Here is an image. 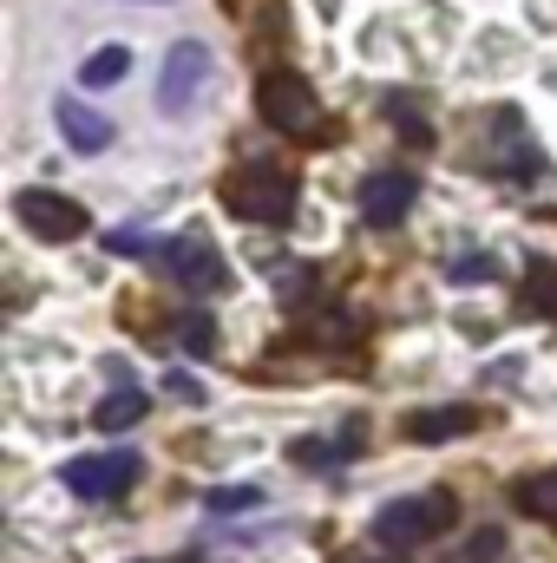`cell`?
I'll use <instances>...</instances> for the list:
<instances>
[{
  "label": "cell",
  "mask_w": 557,
  "mask_h": 563,
  "mask_svg": "<svg viewBox=\"0 0 557 563\" xmlns=\"http://www.w3.org/2000/svg\"><path fill=\"white\" fill-rule=\"evenodd\" d=\"M223 210L243 217V223L276 230V223L295 217V177H288L282 164H237V170L223 177Z\"/></svg>",
  "instance_id": "obj_1"
},
{
  "label": "cell",
  "mask_w": 557,
  "mask_h": 563,
  "mask_svg": "<svg viewBox=\"0 0 557 563\" xmlns=\"http://www.w3.org/2000/svg\"><path fill=\"white\" fill-rule=\"evenodd\" d=\"M256 112H263V125H276L288 139H315V132H321V99H315V86H308L302 73H288V66H270V73L256 79Z\"/></svg>",
  "instance_id": "obj_2"
},
{
  "label": "cell",
  "mask_w": 557,
  "mask_h": 563,
  "mask_svg": "<svg viewBox=\"0 0 557 563\" xmlns=\"http://www.w3.org/2000/svg\"><path fill=\"white\" fill-rule=\"evenodd\" d=\"M210 86H217L210 46H204V40H177V46L164 53V73H157V112L184 119V112H197V106L210 99Z\"/></svg>",
  "instance_id": "obj_3"
},
{
  "label": "cell",
  "mask_w": 557,
  "mask_h": 563,
  "mask_svg": "<svg viewBox=\"0 0 557 563\" xmlns=\"http://www.w3.org/2000/svg\"><path fill=\"white\" fill-rule=\"evenodd\" d=\"M452 518H459V498H452V492H419V498H394V505H381L374 538L394 544V551H414V544H426V538H439Z\"/></svg>",
  "instance_id": "obj_4"
},
{
  "label": "cell",
  "mask_w": 557,
  "mask_h": 563,
  "mask_svg": "<svg viewBox=\"0 0 557 563\" xmlns=\"http://www.w3.org/2000/svg\"><path fill=\"white\" fill-rule=\"evenodd\" d=\"M66 492L86 498V505H106V498H125L132 485L144 478L139 452H86V459H66Z\"/></svg>",
  "instance_id": "obj_5"
},
{
  "label": "cell",
  "mask_w": 557,
  "mask_h": 563,
  "mask_svg": "<svg viewBox=\"0 0 557 563\" xmlns=\"http://www.w3.org/2000/svg\"><path fill=\"white\" fill-rule=\"evenodd\" d=\"M157 263H164V276L177 282V288H190V295H217V288L230 282V263H223V250H217L210 236H197V230L171 236V243L157 250Z\"/></svg>",
  "instance_id": "obj_6"
},
{
  "label": "cell",
  "mask_w": 557,
  "mask_h": 563,
  "mask_svg": "<svg viewBox=\"0 0 557 563\" xmlns=\"http://www.w3.org/2000/svg\"><path fill=\"white\" fill-rule=\"evenodd\" d=\"M13 217H20V230H33L40 243H73V236L92 230L86 210H79L73 197H59V190H20V197H13Z\"/></svg>",
  "instance_id": "obj_7"
},
{
  "label": "cell",
  "mask_w": 557,
  "mask_h": 563,
  "mask_svg": "<svg viewBox=\"0 0 557 563\" xmlns=\"http://www.w3.org/2000/svg\"><path fill=\"white\" fill-rule=\"evenodd\" d=\"M414 197H419L414 170H374V177L361 184V223H368V230H394V223L414 210Z\"/></svg>",
  "instance_id": "obj_8"
},
{
  "label": "cell",
  "mask_w": 557,
  "mask_h": 563,
  "mask_svg": "<svg viewBox=\"0 0 557 563\" xmlns=\"http://www.w3.org/2000/svg\"><path fill=\"white\" fill-rule=\"evenodd\" d=\"M485 164H492V177H505V184H525V170H538V144L518 125V112H499V119H492V132H485Z\"/></svg>",
  "instance_id": "obj_9"
},
{
  "label": "cell",
  "mask_w": 557,
  "mask_h": 563,
  "mask_svg": "<svg viewBox=\"0 0 557 563\" xmlns=\"http://www.w3.org/2000/svg\"><path fill=\"white\" fill-rule=\"evenodd\" d=\"M53 119H59V132H66V144H73L79 157H99V151L112 144V119H106V112H92L86 99H59V106H53Z\"/></svg>",
  "instance_id": "obj_10"
},
{
  "label": "cell",
  "mask_w": 557,
  "mask_h": 563,
  "mask_svg": "<svg viewBox=\"0 0 557 563\" xmlns=\"http://www.w3.org/2000/svg\"><path fill=\"white\" fill-rule=\"evenodd\" d=\"M466 432H479V407H419V413H407V439H419V445H446V439H466Z\"/></svg>",
  "instance_id": "obj_11"
},
{
  "label": "cell",
  "mask_w": 557,
  "mask_h": 563,
  "mask_svg": "<svg viewBox=\"0 0 557 563\" xmlns=\"http://www.w3.org/2000/svg\"><path fill=\"white\" fill-rule=\"evenodd\" d=\"M144 413H151V394H139V387H112V394L92 407V426H99V432H125V426H139Z\"/></svg>",
  "instance_id": "obj_12"
},
{
  "label": "cell",
  "mask_w": 557,
  "mask_h": 563,
  "mask_svg": "<svg viewBox=\"0 0 557 563\" xmlns=\"http://www.w3.org/2000/svg\"><path fill=\"white\" fill-rule=\"evenodd\" d=\"M354 452H361L354 432H341V439H295V445H288V459L308 465V472H321V465H348Z\"/></svg>",
  "instance_id": "obj_13"
},
{
  "label": "cell",
  "mask_w": 557,
  "mask_h": 563,
  "mask_svg": "<svg viewBox=\"0 0 557 563\" xmlns=\"http://www.w3.org/2000/svg\"><path fill=\"white\" fill-rule=\"evenodd\" d=\"M125 73H132V53H125V46H99V53H86L79 86H86V92H106V86H119Z\"/></svg>",
  "instance_id": "obj_14"
},
{
  "label": "cell",
  "mask_w": 557,
  "mask_h": 563,
  "mask_svg": "<svg viewBox=\"0 0 557 563\" xmlns=\"http://www.w3.org/2000/svg\"><path fill=\"white\" fill-rule=\"evenodd\" d=\"M518 511L525 518H545V525H557V472H538V478H518Z\"/></svg>",
  "instance_id": "obj_15"
},
{
  "label": "cell",
  "mask_w": 557,
  "mask_h": 563,
  "mask_svg": "<svg viewBox=\"0 0 557 563\" xmlns=\"http://www.w3.org/2000/svg\"><path fill=\"white\" fill-rule=\"evenodd\" d=\"M276 301L295 314V308H308V301H321V276L315 269H302V263H288L276 276Z\"/></svg>",
  "instance_id": "obj_16"
},
{
  "label": "cell",
  "mask_w": 557,
  "mask_h": 563,
  "mask_svg": "<svg viewBox=\"0 0 557 563\" xmlns=\"http://www.w3.org/2000/svg\"><path fill=\"white\" fill-rule=\"evenodd\" d=\"M204 505H210L217 518H237V511H263L270 492H263V485H217V492H204Z\"/></svg>",
  "instance_id": "obj_17"
},
{
  "label": "cell",
  "mask_w": 557,
  "mask_h": 563,
  "mask_svg": "<svg viewBox=\"0 0 557 563\" xmlns=\"http://www.w3.org/2000/svg\"><path fill=\"white\" fill-rule=\"evenodd\" d=\"M177 347H184L190 361H210V354H217V321H210V314H184V321H177Z\"/></svg>",
  "instance_id": "obj_18"
},
{
  "label": "cell",
  "mask_w": 557,
  "mask_h": 563,
  "mask_svg": "<svg viewBox=\"0 0 557 563\" xmlns=\"http://www.w3.org/2000/svg\"><path fill=\"white\" fill-rule=\"evenodd\" d=\"M518 301H525L532 314H557V269H551V263H538V269H532V282H525V295H518Z\"/></svg>",
  "instance_id": "obj_19"
},
{
  "label": "cell",
  "mask_w": 557,
  "mask_h": 563,
  "mask_svg": "<svg viewBox=\"0 0 557 563\" xmlns=\"http://www.w3.org/2000/svg\"><path fill=\"white\" fill-rule=\"evenodd\" d=\"M106 250H112V256H151V250H157V236L139 230V223H125V230H106Z\"/></svg>",
  "instance_id": "obj_20"
},
{
  "label": "cell",
  "mask_w": 557,
  "mask_h": 563,
  "mask_svg": "<svg viewBox=\"0 0 557 563\" xmlns=\"http://www.w3.org/2000/svg\"><path fill=\"white\" fill-rule=\"evenodd\" d=\"M459 563H505V531H472V544L459 551Z\"/></svg>",
  "instance_id": "obj_21"
},
{
  "label": "cell",
  "mask_w": 557,
  "mask_h": 563,
  "mask_svg": "<svg viewBox=\"0 0 557 563\" xmlns=\"http://www.w3.org/2000/svg\"><path fill=\"white\" fill-rule=\"evenodd\" d=\"M499 276V263H492V256H472V263H452V282H459V288H472V282H492Z\"/></svg>",
  "instance_id": "obj_22"
},
{
  "label": "cell",
  "mask_w": 557,
  "mask_h": 563,
  "mask_svg": "<svg viewBox=\"0 0 557 563\" xmlns=\"http://www.w3.org/2000/svg\"><path fill=\"white\" fill-rule=\"evenodd\" d=\"M401 112V139L407 144H433V125H426V112H407V106H394Z\"/></svg>",
  "instance_id": "obj_23"
},
{
  "label": "cell",
  "mask_w": 557,
  "mask_h": 563,
  "mask_svg": "<svg viewBox=\"0 0 557 563\" xmlns=\"http://www.w3.org/2000/svg\"><path fill=\"white\" fill-rule=\"evenodd\" d=\"M164 387H171V400H184V407H197V400H204V387H197L190 374H171Z\"/></svg>",
  "instance_id": "obj_24"
},
{
  "label": "cell",
  "mask_w": 557,
  "mask_h": 563,
  "mask_svg": "<svg viewBox=\"0 0 557 563\" xmlns=\"http://www.w3.org/2000/svg\"><path fill=\"white\" fill-rule=\"evenodd\" d=\"M335 563H401V558H387V551H368V544H361V551H341Z\"/></svg>",
  "instance_id": "obj_25"
}]
</instances>
